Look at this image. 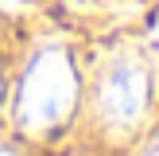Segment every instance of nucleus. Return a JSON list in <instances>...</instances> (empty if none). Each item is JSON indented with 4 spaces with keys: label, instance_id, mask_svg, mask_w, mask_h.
Instances as JSON below:
<instances>
[{
    "label": "nucleus",
    "instance_id": "f257e3e1",
    "mask_svg": "<svg viewBox=\"0 0 159 156\" xmlns=\"http://www.w3.org/2000/svg\"><path fill=\"white\" fill-rule=\"evenodd\" d=\"M74 66H70L66 51L58 47H43V51L31 59L27 74L20 82V98H16V113L20 125L31 133H47L58 121H66L70 105H74Z\"/></svg>",
    "mask_w": 159,
    "mask_h": 156
},
{
    "label": "nucleus",
    "instance_id": "20e7f679",
    "mask_svg": "<svg viewBox=\"0 0 159 156\" xmlns=\"http://www.w3.org/2000/svg\"><path fill=\"white\" fill-rule=\"evenodd\" d=\"M0 156H16V152H12V148H0Z\"/></svg>",
    "mask_w": 159,
    "mask_h": 156
},
{
    "label": "nucleus",
    "instance_id": "f03ea898",
    "mask_svg": "<svg viewBox=\"0 0 159 156\" xmlns=\"http://www.w3.org/2000/svg\"><path fill=\"white\" fill-rule=\"evenodd\" d=\"M148 98H152V82H148V70L144 62L136 59H116L113 66L105 70L101 78V90H97V109H101V121L113 137H124L140 125L148 109Z\"/></svg>",
    "mask_w": 159,
    "mask_h": 156
},
{
    "label": "nucleus",
    "instance_id": "7ed1b4c3",
    "mask_svg": "<svg viewBox=\"0 0 159 156\" xmlns=\"http://www.w3.org/2000/svg\"><path fill=\"white\" fill-rule=\"evenodd\" d=\"M140 156H159V133H155V137L144 144V152H140Z\"/></svg>",
    "mask_w": 159,
    "mask_h": 156
}]
</instances>
